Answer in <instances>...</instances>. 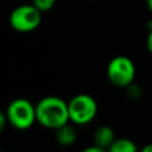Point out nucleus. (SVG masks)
Listing matches in <instances>:
<instances>
[{
    "label": "nucleus",
    "mask_w": 152,
    "mask_h": 152,
    "mask_svg": "<svg viewBox=\"0 0 152 152\" xmlns=\"http://www.w3.org/2000/svg\"><path fill=\"white\" fill-rule=\"evenodd\" d=\"M70 122L76 125H87L93 121L97 114V102L88 94L75 95L68 102Z\"/></svg>",
    "instance_id": "nucleus-3"
},
{
    "label": "nucleus",
    "mask_w": 152,
    "mask_h": 152,
    "mask_svg": "<svg viewBox=\"0 0 152 152\" xmlns=\"http://www.w3.org/2000/svg\"><path fill=\"white\" fill-rule=\"evenodd\" d=\"M107 150L108 152H139L135 142L128 138H116Z\"/></svg>",
    "instance_id": "nucleus-8"
},
{
    "label": "nucleus",
    "mask_w": 152,
    "mask_h": 152,
    "mask_svg": "<svg viewBox=\"0 0 152 152\" xmlns=\"http://www.w3.org/2000/svg\"><path fill=\"white\" fill-rule=\"evenodd\" d=\"M40 12H48L50 11L55 4H56V0H33L32 2Z\"/></svg>",
    "instance_id": "nucleus-9"
},
{
    "label": "nucleus",
    "mask_w": 152,
    "mask_h": 152,
    "mask_svg": "<svg viewBox=\"0 0 152 152\" xmlns=\"http://www.w3.org/2000/svg\"><path fill=\"white\" fill-rule=\"evenodd\" d=\"M107 77L118 88L129 87L135 77V65L127 56H116L107 65Z\"/></svg>",
    "instance_id": "nucleus-4"
},
{
    "label": "nucleus",
    "mask_w": 152,
    "mask_h": 152,
    "mask_svg": "<svg viewBox=\"0 0 152 152\" xmlns=\"http://www.w3.org/2000/svg\"><path fill=\"white\" fill-rule=\"evenodd\" d=\"M139 152H152V144H147V145H145Z\"/></svg>",
    "instance_id": "nucleus-12"
},
{
    "label": "nucleus",
    "mask_w": 152,
    "mask_h": 152,
    "mask_svg": "<svg viewBox=\"0 0 152 152\" xmlns=\"http://www.w3.org/2000/svg\"><path fill=\"white\" fill-rule=\"evenodd\" d=\"M115 133H114V129L109 126H100L95 129L94 134H93V141L95 145L97 146H101V147H104V148H108L113 141L115 140Z\"/></svg>",
    "instance_id": "nucleus-6"
},
{
    "label": "nucleus",
    "mask_w": 152,
    "mask_h": 152,
    "mask_svg": "<svg viewBox=\"0 0 152 152\" xmlns=\"http://www.w3.org/2000/svg\"><path fill=\"white\" fill-rule=\"evenodd\" d=\"M8 152H15V151H8Z\"/></svg>",
    "instance_id": "nucleus-14"
},
{
    "label": "nucleus",
    "mask_w": 152,
    "mask_h": 152,
    "mask_svg": "<svg viewBox=\"0 0 152 152\" xmlns=\"http://www.w3.org/2000/svg\"><path fill=\"white\" fill-rule=\"evenodd\" d=\"M55 139L62 146H71L77 139L75 128L68 122L55 129Z\"/></svg>",
    "instance_id": "nucleus-7"
},
{
    "label": "nucleus",
    "mask_w": 152,
    "mask_h": 152,
    "mask_svg": "<svg viewBox=\"0 0 152 152\" xmlns=\"http://www.w3.org/2000/svg\"><path fill=\"white\" fill-rule=\"evenodd\" d=\"M146 4H147V7H148V10L152 12V0H146Z\"/></svg>",
    "instance_id": "nucleus-13"
},
{
    "label": "nucleus",
    "mask_w": 152,
    "mask_h": 152,
    "mask_svg": "<svg viewBox=\"0 0 152 152\" xmlns=\"http://www.w3.org/2000/svg\"><path fill=\"white\" fill-rule=\"evenodd\" d=\"M5 113L7 115L8 124L17 129H27L37 121L36 106L23 97L13 100Z\"/></svg>",
    "instance_id": "nucleus-2"
},
{
    "label": "nucleus",
    "mask_w": 152,
    "mask_h": 152,
    "mask_svg": "<svg viewBox=\"0 0 152 152\" xmlns=\"http://www.w3.org/2000/svg\"><path fill=\"white\" fill-rule=\"evenodd\" d=\"M36 115L37 122L50 129H56L70 122L68 102L53 95L43 97L36 104Z\"/></svg>",
    "instance_id": "nucleus-1"
},
{
    "label": "nucleus",
    "mask_w": 152,
    "mask_h": 152,
    "mask_svg": "<svg viewBox=\"0 0 152 152\" xmlns=\"http://www.w3.org/2000/svg\"><path fill=\"white\" fill-rule=\"evenodd\" d=\"M146 46H147V50L152 53V30H151V32H150V33H148V36H147Z\"/></svg>",
    "instance_id": "nucleus-11"
},
{
    "label": "nucleus",
    "mask_w": 152,
    "mask_h": 152,
    "mask_svg": "<svg viewBox=\"0 0 152 152\" xmlns=\"http://www.w3.org/2000/svg\"><path fill=\"white\" fill-rule=\"evenodd\" d=\"M82 152H108V150L104 148V147H101V146H97V145L94 144V145H91V146L84 148Z\"/></svg>",
    "instance_id": "nucleus-10"
},
{
    "label": "nucleus",
    "mask_w": 152,
    "mask_h": 152,
    "mask_svg": "<svg viewBox=\"0 0 152 152\" xmlns=\"http://www.w3.org/2000/svg\"><path fill=\"white\" fill-rule=\"evenodd\" d=\"M10 25L18 32L34 31L42 21V12L32 5H20L15 7L10 14Z\"/></svg>",
    "instance_id": "nucleus-5"
}]
</instances>
